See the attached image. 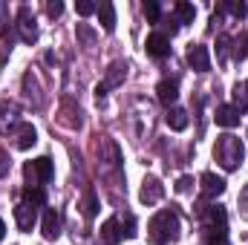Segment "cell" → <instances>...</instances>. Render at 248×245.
Masks as SVG:
<instances>
[{"instance_id":"obj_1","label":"cell","mask_w":248,"mask_h":245,"mask_svg":"<svg viewBox=\"0 0 248 245\" xmlns=\"http://www.w3.org/2000/svg\"><path fill=\"white\" fill-rule=\"evenodd\" d=\"M214 159L222 165V170H237V168L243 165V159H246V144H243V138L234 136V133L219 136L217 144H214Z\"/></svg>"},{"instance_id":"obj_2","label":"cell","mask_w":248,"mask_h":245,"mask_svg":"<svg viewBox=\"0 0 248 245\" xmlns=\"http://www.w3.org/2000/svg\"><path fill=\"white\" fill-rule=\"evenodd\" d=\"M147 231H150V240L156 245H168V243H173V240H179L182 225H179L176 211H159V214L150 219Z\"/></svg>"},{"instance_id":"obj_3","label":"cell","mask_w":248,"mask_h":245,"mask_svg":"<svg viewBox=\"0 0 248 245\" xmlns=\"http://www.w3.org/2000/svg\"><path fill=\"white\" fill-rule=\"evenodd\" d=\"M23 176H26L29 187H44L46 182H52V176H55L52 159H49V156H41V159H35V162H26Z\"/></svg>"},{"instance_id":"obj_4","label":"cell","mask_w":248,"mask_h":245,"mask_svg":"<svg viewBox=\"0 0 248 245\" xmlns=\"http://www.w3.org/2000/svg\"><path fill=\"white\" fill-rule=\"evenodd\" d=\"M208 243L211 245H225V211L219 208V205H214V208H208Z\"/></svg>"},{"instance_id":"obj_5","label":"cell","mask_w":248,"mask_h":245,"mask_svg":"<svg viewBox=\"0 0 248 245\" xmlns=\"http://www.w3.org/2000/svg\"><path fill=\"white\" fill-rule=\"evenodd\" d=\"M17 32H20L23 44H35L38 41V26H35V15H32L29 6H20V12H17Z\"/></svg>"},{"instance_id":"obj_6","label":"cell","mask_w":248,"mask_h":245,"mask_svg":"<svg viewBox=\"0 0 248 245\" xmlns=\"http://www.w3.org/2000/svg\"><path fill=\"white\" fill-rule=\"evenodd\" d=\"M165 196V184L159 182L156 176H147L144 182H141V190H139V199L144 202V205H156L159 199Z\"/></svg>"},{"instance_id":"obj_7","label":"cell","mask_w":248,"mask_h":245,"mask_svg":"<svg viewBox=\"0 0 248 245\" xmlns=\"http://www.w3.org/2000/svg\"><path fill=\"white\" fill-rule=\"evenodd\" d=\"M187 66L196 69V72H208V69H211L208 46H202V44H190V49H187Z\"/></svg>"},{"instance_id":"obj_8","label":"cell","mask_w":248,"mask_h":245,"mask_svg":"<svg viewBox=\"0 0 248 245\" xmlns=\"http://www.w3.org/2000/svg\"><path fill=\"white\" fill-rule=\"evenodd\" d=\"M199 184H202V196L205 199H217V196L225 193V179L217 176V173H211V170L199 176Z\"/></svg>"},{"instance_id":"obj_9","label":"cell","mask_w":248,"mask_h":245,"mask_svg":"<svg viewBox=\"0 0 248 245\" xmlns=\"http://www.w3.org/2000/svg\"><path fill=\"white\" fill-rule=\"evenodd\" d=\"M147 55H153V58H168L170 55V38L168 35H162V32H153V35H147Z\"/></svg>"},{"instance_id":"obj_10","label":"cell","mask_w":248,"mask_h":245,"mask_svg":"<svg viewBox=\"0 0 248 245\" xmlns=\"http://www.w3.org/2000/svg\"><path fill=\"white\" fill-rule=\"evenodd\" d=\"M41 231H44V237H46V240H58V237H61V216H58V211H55V208H46V211H44Z\"/></svg>"},{"instance_id":"obj_11","label":"cell","mask_w":248,"mask_h":245,"mask_svg":"<svg viewBox=\"0 0 248 245\" xmlns=\"http://www.w3.org/2000/svg\"><path fill=\"white\" fill-rule=\"evenodd\" d=\"M15 222H17V228H20V231H32V225L38 222V208H32V205L20 202V205L15 208Z\"/></svg>"},{"instance_id":"obj_12","label":"cell","mask_w":248,"mask_h":245,"mask_svg":"<svg viewBox=\"0 0 248 245\" xmlns=\"http://www.w3.org/2000/svg\"><path fill=\"white\" fill-rule=\"evenodd\" d=\"M156 95H159V101L170 110V104H176V98H179V84H176L173 78H165V81H159Z\"/></svg>"},{"instance_id":"obj_13","label":"cell","mask_w":248,"mask_h":245,"mask_svg":"<svg viewBox=\"0 0 248 245\" xmlns=\"http://www.w3.org/2000/svg\"><path fill=\"white\" fill-rule=\"evenodd\" d=\"M214 119H217L219 127H237L240 119H243V113H240L234 104H219V107H217V113H214Z\"/></svg>"},{"instance_id":"obj_14","label":"cell","mask_w":248,"mask_h":245,"mask_svg":"<svg viewBox=\"0 0 248 245\" xmlns=\"http://www.w3.org/2000/svg\"><path fill=\"white\" fill-rule=\"evenodd\" d=\"M124 240V231H122V219H107L101 225V243L104 245H119Z\"/></svg>"},{"instance_id":"obj_15","label":"cell","mask_w":248,"mask_h":245,"mask_svg":"<svg viewBox=\"0 0 248 245\" xmlns=\"http://www.w3.org/2000/svg\"><path fill=\"white\" fill-rule=\"evenodd\" d=\"M98 20H101V26H104V32H113L116 29V9H113V3H98Z\"/></svg>"},{"instance_id":"obj_16","label":"cell","mask_w":248,"mask_h":245,"mask_svg":"<svg viewBox=\"0 0 248 245\" xmlns=\"http://www.w3.org/2000/svg\"><path fill=\"white\" fill-rule=\"evenodd\" d=\"M15 138H17V147H20V150H29V147L38 141V133H35L32 124H20L17 133H15Z\"/></svg>"},{"instance_id":"obj_17","label":"cell","mask_w":248,"mask_h":245,"mask_svg":"<svg viewBox=\"0 0 248 245\" xmlns=\"http://www.w3.org/2000/svg\"><path fill=\"white\" fill-rule=\"evenodd\" d=\"M168 127L176 130V133H182L187 127V113L182 107H170V110H168Z\"/></svg>"},{"instance_id":"obj_18","label":"cell","mask_w":248,"mask_h":245,"mask_svg":"<svg viewBox=\"0 0 248 245\" xmlns=\"http://www.w3.org/2000/svg\"><path fill=\"white\" fill-rule=\"evenodd\" d=\"M23 202L26 205H32V208H41L44 202H46V193H44V187H23Z\"/></svg>"},{"instance_id":"obj_19","label":"cell","mask_w":248,"mask_h":245,"mask_svg":"<svg viewBox=\"0 0 248 245\" xmlns=\"http://www.w3.org/2000/svg\"><path fill=\"white\" fill-rule=\"evenodd\" d=\"M124 75H127V63H122V61L110 63V69H107V87H119L124 81Z\"/></svg>"},{"instance_id":"obj_20","label":"cell","mask_w":248,"mask_h":245,"mask_svg":"<svg viewBox=\"0 0 248 245\" xmlns=\"http://www.w3.org/2000/svg\"><path fill=\"white\" fill-rule=\"evenodd\" d=\"M176 17H179V23H193L196 9H193L187 0H179V3H176Z\"/></svg>"},{"instance_id":"obj_21","label":"cell","mask_w":248,"mask_h":245,"mask_svg":"<svg viewBox=\"0 0 248 245\" xmlns=\"http://www.w3.org/2000/svg\"><path fill=\"white\" fill-rule=\"evenodd\" d=\"M234 101H237L234 107H237L240 113H246V110H248V84H246V81L234 87Z\"/></svg>"},{"instance_id":"obj_22","label":"cell","mask_w":248,"mask_h":245,"mask_svg":"<svg viewBox=\"0 0 248 245\" xmlns=\"http://www.w3.org/2000/svg\"><path fill=\"white\" fill-rule=\"evenodd\" d=\"M144 17H147V23H159V17H162V9H159V3L156 0H144Z\"/></svg>"},{"instance_id":"obj_23","label":"cell","mask_w":248,"mask_h":245,"mask_svg":"<svg viewBox=\"0 0 248 245\" xmlns=\"http://www.w3.org/2000/svg\"><path fill=\"white\" fill-rule=\"evenodd\" d=\"M234 44H237V46H234V58H237V61H246L248 58V32H243Z\"/></svg>"},{"instance_id":"obj_24","label":"cell","mask_w":248,"mask_h":245,"mask_svg":"<svg viewBox=\"0 0 248 245\" xmlns=\"http://www.w3.org/2000/svg\"><path fill=\"white\" fill-rule=\"evenodd\" d=\"M95 9H98V6H95L93 0H81V3H75V12H78L81 17H87V15H93Z\"/></svg>"},{"instance_id":"obj_25","label":"cell","mask_w":248,"mask_h":245,"mask_svg":"<svg viewBox=\"0 0 248 245\" xmlns=\"http://www.w3.org/2000/svg\"><path fill=\"white\" fill-rule=\"evenodd\" d=\"M228 44H231V41H228V35H219V38H217V52H219V61H225V58H228Z\"/></svg>"},{"instance_id":"obj_26","label":"cell","mask_w":248,"mask_h":245,"mask_svg":"<svg viewBox=\"0 0 248 245\" xmlns=\"http://www.w3.org/2000/svg\"><path fill=\"white\" fill-rule=\"evenodd\" d=\"M78 38H81L84 44H93V41H95V32H93V29H87L84 23H78Z\"/></svg>"},{"instance_id":"obj_27","label":"cell","mask_w":248,"mask_h":245,"mask_svg":"<svg viewBox=\"0 0 248 245\" xmlns=\"http://www.w3.org/2000/svg\"><path fill=\"white\" fill-rule=\"evenodd\" d=\"M98 214V199H95V193L90 190L87 193V216H95Z\"/></svg>"},{"instance_id":"obj_28","label":"cell","mask_w":248,"mask_h":245,"mask_svg":"<svg viewBox=\"0 0 248 245\" xmlns=\"http://www.w3.org/2000/svg\"><path fill=\"white\" fill-rule=\"evenodd\" d=\"M61 12H63V3H61V0H49V3H46V15H49V17H58Z\"/></svg>"},{"instance_id":"obj_29","label":"cell","mask_w":248,"mask_h":245,"mask_svg":"<svg viewBox=\"0 0 248 245\" xmlns=\"http://www.w3.org/2000/svg\"><path fill=\"white\" fill-rule=\"evenodd\" d=\"M176 190H179V193H190V190H193V179H190V176H182V179L176 182Z\"/></svg>"},{"instance_id":"obj_30","label":"cell","mask_w":248,"mask_h":245,"mask_svg":"<svg viewBox=\"0 0 248 245\" xmlns=\"http://www.w3.org/2000/svg\"><path fill=\"white\" fill-rule=\"evenodd\" d=\"M231 15H234V17H246L248 6H246V3H231Z\"/></svg>"},{"instance_id":"obj_31","label":"cell","mask_w":248,"mask_h":245,"mask_svg":"<svg viewBox=\"0 0 248 245\" xmlns=\"http://www.w3.org/2000/svg\"><path fill=\"white\" fill-rule=\"evenodd\" d=\"M9 162H12V159H9V153H6V150H0V176H6V173H9Z\"/></svg>"},{"instance_id":"obj_32","label":"cell","mask_w":248,"mask_h":245,"mask_svg":"<svg viewBox=\"0 0 248 245\" xmlns=\"http://www.w3.org/2000/svg\"><path fill=\"white\" fill-rule=\"evenodd\" d=\"M104 95H107V84H98L95 87V98H104Z\"/></svg>"},{"instance_id":"obj_33","label":"cell","mask_w":248,"mask_h":245,"mask_svg":"<svg viewBox=\"0 0 248 245\" xmlns=\"http://www.w3.org/2000/svg\"><path fill=\"white\" fill-rule=\"evenodd\" d=\"M240 205L246 208V214H248V187H246V190H243V196H240Z\"/></svg>"},{"instance_id":"obj_34","label":"cell","mask_w":248,"mask_h":245,"mask_svg":"<svg viewBox=\"0 0 248 245\" xmlns=\"http://www.w3.org/2000/svg\"><path fill=\"white\" fill-rule=\"evenodd\" d=\"M3 234H6V225H3V219H0V240H3Z\"/></svg>"}]
</instances>
